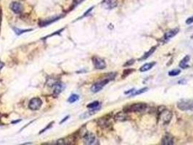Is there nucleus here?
<instances>
[{"label": "nucleus", "mask_w": 193, "mask_h": 145, "mask_svg": "<svg viewBox=\"0 0 193 145\" xmlns=\"http://www.w3.org/2000/svg\"><path fill=\"white\" fill-rule=\"evenodd\" d=\"M147 88H143V89H139V90H134L133 91V93L131 94V97H134V96H137V95H139V94H143L144 93L145 91H147Z\"/></svg>", "instance_id": "obj_16"}, {"label": "nucleus", "mask_w": 193, "mask_h": 145, "mask_svg": "<svg viewBox=\"0 0 193 145\" xmlns=\"http://www.w3.org/2000/svg\"><path fill=\"white\" fill-rule=\"evenodd\" d=\"M92 62L95 65V68L97 69H104L106 67V63L103 59H102L98 57H92Z\"/></svg>", "instance_id": "obj_4"}, {"label": "nucleus", "mask_w": 193, "mask_h": 145, "mask_svg": "<svg viewBox=\"0 0 193 145\" xmlns=\"http://www.w3.org/2000/svg\"><path fill=\"white\" fill-rule=\"evenodd\" d=\"M110 81L109 78H105V79L102 80L100 81H98L97 83H95L92 85V86L91 87V91L94 93H97V92H99L100 91H101L103 87L105 86L106 84H108L109 81Z\"/></svg>", "instance_id": "obj_2"}, {"label": "nucleus", "mask_w": 193, "mask_h": 145, "mask_svg": "<svg viewBox=\"0 0 193 145\" xmlns=\"http://www.w3.org/2000/svg\"><path fill=\"white\" fill-rule=\"evenodd\" d=\"M99 105H100L99 102H97V101H95V102H92V103L89 104L88 105H87V107L89 108V109H94V108H96V107H99Z\"/></svg>", "instance_id": "obj_20"}, {"label": "nucleus", "mask_w": 193, "mask_h": 145, "mask_svg": "<svg viewBox=\"0 0 193 145\" xmlns=\"http://www.w3.org/2000/svg\"><path fill=\"white\" fill-rule=\"evenodd\" d=\"M134 62V60H128V61H127L126 63L124 64V66H125V67H126V66H130V65H133V63Z\"/></svg>", "instance_id": "obj_22"}, {"label": "nucleus", "mask_w": 193, "mask_h": 145, "mask_svg": "<svg viewBox=\"0 0 193 145\" xmlns=\"http://www.w3.org/2000/svg\"><path fill=\"white\" fill-rule=\"evenodd\" d=\"M181 73V71L179 69H174V70H172L168 72V76H178V75L180 74Z\"/></svg>", "instance_id": "obj_19"}, {"label": "nucleus", "mask_w": 193, "mask_h": 145, "mask_svg": "<svg viewBox=\"0 0 193 145\" xmlns=\"http://www.w3.org/2000/svg\"><path fill=\"white\" fill-rule=\"evenodd\" d=\"M4 65V62H2L0 61V71H1V69H2V68H3Z\"/></svg>", "instance_id": "obj_25"}, {"label": "nucleus", "mask_w": 193, "mask_h": 145, "mask_svg": "<svg viewBox=\"0 0 193 145\" xmlns=\"http://www.w3.org/2000/svg\"><path fill=\"white\" fill-rule=\"evenodd\" d=\"M155 65V62H149V63H146V64H144V65H142V67L140 68L139 69V71L140 72H146V71H148L150 70L151 68H153L154 65Z\"/></svg>", "instance_id": "obj_12"}, {"label": "nucleus", "mask_w": 193, "mask_h": 145, "mask_svg": "<svg viewBox=\"0 0 193 145\" xmlns=\"http://www.w3.org/2000/svg\"><path fill=\"white\" fill-rule=\"evenodd\" d=\"M102 4L105 9L111 10V9H113L118 5V2H117L116 0H104L102 2Z\"/></svg>", "instance_id": "obj_6"}, {"label": "nucleus", "mask_w": 193, "mask_h": 145, "mask_svg": "<svg viewBox=\"0 0 193 145\" xmlns=\"http://www.w3.org/2000/svg\"><path fill=\"white\" fill-rule=\"evenodd\" d=\"M115 120L116 121H124L127 119L126 113H118L115 116Z\"/></svg>", "instance_id": "obj_13"}, {"label": "nucleus", "mask_w": 193, "mask_h": 145, "mask_svg": "<svg viewBox=\"0 0 193 145\" xmlns=\"http://www.w3.org/2000/svg\"><path fill=\"white\" fill-rule=\"evenodd\" d=\"M190 56L189 55H186L181 60V62H179V67L180 68H183V69H185V68H188V65H187V62L190 61Z\"/></svg>", "instance_id": "obj_11"}, {"label": "nucleus", "mask_w": 193, "mask_h": 145, "mask_svg": "<svg viewBox=\"0 0 193 145\" xmlns=\"http://www.w3.org/2000/svg\"><path fill=\"white\" fill-rule=\"evenodd\" d=\"M84 0H75V2H74V5L73 6H76V5H78L79 4H81L82 2H84Z\"/></svg>", "instance_id": "obj_24"}, {"label": "nucleus", "mask_w": 193, "mask_h": 145, "mask_svg": "<svg viewBox=\"0 0 193 145\" xmlns=\"http://www.w3.org/2000/svg\"><path fill=\"white\" fill-rule=\"evenodd\" d=\"M15 30V31L17 35H20L21 33H25V32H27V31H32V29H27V30H20V29L18 28H14Z\"/></svg>", "instance_id": "obj_21"}, {"label": "nucleus", "mask_w": 193, "mask_h": 145, "mask_svg": "<svg viewBox=\"0 0 193 145\" xmlns=\"http://www.w3.org/2000/svg\"><path fill=\"white\" fill-rule=\"evenodd\" d=\"M147 107V104L143 103V102H139V103H135L130 105L127 107H125L124 111L125 113H139L144 110Z\"/></svg>", "instance_id": "obj_1"}, {"label": "nucleus", "mask_w": 193, "mask_h": 145, "mask_svg": "<svg viewBox=\"0 0 193 145\" xmlns=\"http://www.w3.org/2000/svg\"><path fill=\"white\" fill-rule=\"evenodd\" d=\"M79 100V95H77V94H72V95H71L70 97L68 99V102H70V103H73V102H75L76 101H78Z\"/></svg>", "instance_id": "obj_17"}, {"label": "nucleus", "mask_w": 193, "mask_h": 145, "mask_svg": "<svg viewBox=\"0 0 193 145\" xmlns=\"http://www.w3.org/2000/svg\"><path fill=\"white\" fill-rule=\"evenodd\" d=\"M135 71L134 69H131V68H129V69H126L124 71V73H123V75H122V76L121 78H125L126 77H127L128 76L129 74H131L132 72H134Z\"/></svg>", "instance_id": "obj_18"}, {"label": "nucleus", "mask_w": 193, "mask_h": 145, "mask_svg": "<svg viewBox=\"0 0 193 145\" xmlns=\"http://www.w3.org/2000/svg\"><path fill=\"white\" fill-rule=\"evenodd\" d=\"M193 23V16L190 17V18H189L186 20V23L187 25H190V24H191V23Z\"/></svg>", "instance_id": "obj_23"}, {"label": "nucleus", "mask_w": 193, "mask_h": 145, "mask_svg": "<svg viewBox=\"0 0 193 145\" xmlns=\"http://www.w3.org/2000/svg\"><path fill=\"white\" fill-rule=\"evenodd\" d=\"M42 105V102L39 98H33L31 100L28 105V107L32 110H37L39 109Z\"/></svg>", "instance_id": "obj_3"}, {"label": "nucleus", "mask_w": 193, "mask_h": 145, "mask_svg": "<svg viewBox=\"0 0 193 145\" xmlns=\"http://www.w3.org/2000/svg\"><path fill=\"white\" fill-rule=\"evenodd\" d=\"M54 87V95L57 96L61 91H62V84L59 82H55L52 85Z\"/></svg>", "instance_id": "obj_10"}, {"label": "nucleus", "mask_w": 193, "mask_h": 145, "mask_svg": "<svg viewBox=\"0 0 193 145\" xmlns=\"http://www.w3.org/2000/svg\"><path fill=\"white\" fill-rule=\"evenodd\" d=\"M84 141L86 144H92L95 141V136L92 133H87L84 136Z\"/></svg>", "instance_id": "obj_7"}, {"label": "nucleus", "mask_w": 193, "mask_h": 145, "mask_svg": "<svg viewBox=\"0 0 193 145\" xmlns=\"http://www.w3.org/2000/svg\"><path fill=\"white\" fill-rule=\"evenodd\" d=\"M61 17L59 16V17H55V18H52V19H49V20H44L43 22H42L41 23H39L40 26H47V25H49L51 23H53V22H55L56 20H59Z\"/></svg>", "instance_id": "obj_14"}, {"label": "nucleus", "mask_w": 193, "mask_h": 145, "mask_svg": "<svg viewBox=\"0 0 193 145\" xmlns=\"http://www.w3.org/2000/svg\"><path fill=\"white\" fill-rule=\"evenodd\" d=\"M10 8L11 10L13 11L14 13L16 14H19L21 13V11L23 10V7L22 4L19 2H13L10 4Z\"/></svg>", "instance_id": "obj_8"}, {"label": "nucleus", "mask_w": 193, "mask_h": 145, "mask_svg": "<svg viewBox=\"0 0 193 145\" xmlns=\"http://www.w3.org/2000/svg\"><path fill=\"white\" fill-rule=\"evenodd\" d=\"M179 32V28H173L171 29L170 31H167L165 34H164L163 39H161V41L163 42H167L169 39H171V38H173V36L177 35V33Z\"/></svg>", "instance_id": "obj_5"}, {"label": "nucleus", "mask_w": 193, "mask_h": 145, "mask_svg": "<svg viewBox=\"0 0 193 145\" xmlns=\"http://www.w3.org/2000/svg\"><path fill=\"white\" fill-rule=\"evenodd\" d=\"M156 47H152V48H151L150 49V50L148 51V52H146V53H145V54L143 55V57H142L140 58V60H146L147 58L149 57H150V55H152V54H153V53L155 51V49H156Z\"/></svg>", "instance_id": "obj_15"}, {"label": "nucleus", "mask_w": 193, "mask_h": 145, "mask_svg": "<svg viewBox=\"0 0 193 145\" xmlns=\"http://www.w3.org/2000/svg\"><path fill=\"white\" fill-rule=\"evenodd\" d=\"M161 144L164 145L173 144V138L169 134H166L163 137V139L161 140Z\"/></svg>", "instance_id": "obj_9"}]
</instances>
